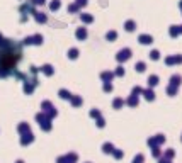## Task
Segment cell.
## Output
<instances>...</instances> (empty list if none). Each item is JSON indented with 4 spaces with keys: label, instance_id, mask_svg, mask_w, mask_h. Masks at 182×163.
Segmentation results:
<instances>
[]
</instances>
